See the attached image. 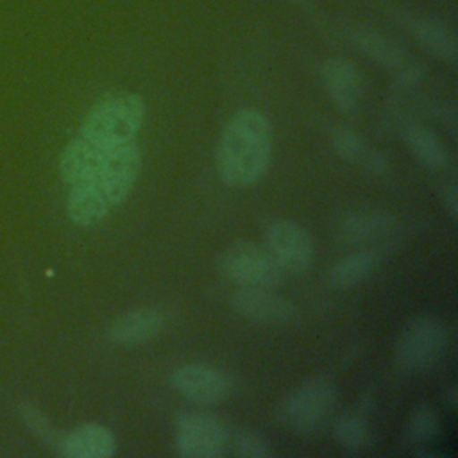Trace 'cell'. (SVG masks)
Returning <instances> with one entry per match:
<instances>
[{"instance_id": "ffe728a7", "label": "cell", "mask_w": 458, "mask_h": 458, "mask_svg": "<svg viewBox=\"0 0 458 458\" xmlns=\"http://www.w3.org/2000/svg\"><path fill=\"white\" fill-rule=\"evenodd\" d=\"M360 47L383 66H403V52L394 43H388L385 38L372 34L363 36L360 38Z\"/></svg>"}, {"instance_id": "e0dca14e", "label": "cell", "mask_w": 458, "mask_h": 458, "mask_svg": "<svg viewBox=\"0 0 458 458\" xmlns=\"http://www.w3.org/2000/svg\"><path fill=\"white\" fill-rule=\"evenodd\" d=\"M333 437L345 449H363L369 442V424L365 417L356 411L344 413L333 424Z\"/></svg>"}, {"instance_id": "44dd1931", "label": "cell", "mask_w": 458, "mask_h": 458, "mask_svg": "<svg viewBox=\"0 0 458 458\" xmlns=\"http://www.w3.org/2000/svg\"><path fill=\"white\" fill-rule=\"evenodd\" d=\"M333 147L342 159L351 163H367L370 157L365 143L349 129H338L333 134Z\"/></svg>"}, {"instance_id": "d6986e66", "label": "cell", "mask_w": 458, "mask_h": 458, "mask_svg": "<svg viewBox=\"0 0 458 458\" xmlns=\"http://www.w3.org/2000/svg\"><path fill=\"white\" fill-rule=\"evenodd\" d=\"M440 424L438 417L433 408L429 406H419L410 415V420L406 424V437L410 442H429L438 435Z\"/></svg>"}, {"instance_id": "7402d4cb", "label": "cell", "mask_w": 458, "mask_h": 458, "mask_svg": "<svg viewBox=\"0 0 458 458\" xmlns=\"http://www.w3.org/2000/svg\"><path fill=\"white\" fill-rule=\"evenodd\" d=\"M231 449L234 456L240 458H267L270 456L268 444L265 438L254 431L242 429L231 438Z\"/></svg>"}, {"instance_id": "5bb4252c", "label": "cell", "mask_w": 458, "mask_h": 458, "mask_svg": "<svg viewBox=\"0 0 458 458\" xmlns=\"http://www.w3.org/2000/svg\"><path fill=\"white\" fill-rule=\"evenodd\" d=\"M399 222L394 215L381 211L351 213L340 224V234L351 243H370L395 233Z\"/></svg>"}, {"instance_id": "9a60e30c", "label": "cell", "mask_w": 458, "mask_h": 458, "mask_svg": "<svg viewBox=\"0 0 458 458\" xmlns=\"http://www.w3.org/2000/svg\"><path fill=\"white\" fill-rule=\"evenodd\" d=\"M381 263L377 249H361L340 258L327 270V284L335 290L351 288L363 283Z\"/></svg>"}, {"instance_id": "2e32d148", "label": "cell", "mask_w": 458, "mask_h": 458, "mask_svg": "<svg viewBox=\"0 0 458 458\" xmlns=\"http://www.w3.org/2000/svg\"><path fill=\"white\" fill-rule=\"evenodd\" d=\"M403 136L411 154L428 168L445 170L449 166L451 157L447 148L429 129L422 125H408Z\"/></svg>"}, {"instance_id": "4fadbf2b", "label": "cell", "mask_w": 458, "mask_h": 458, "mask_svg": "<svg viewBox=\"0 0 458 458\" xmlns=\"http://www.w3.org/2000/svg\"><path fill=\"white\" fill-rule=\"evenodd\" d=\"M322 81L338 109L351 111L358 106L363 93V82L360 72L349 61L327 59L322 64Z\"/></svg>"}, {"instance_id": "8992f818", "label": "cell", "mask_w": 458, "mask_h": 458, "mask_svg": "<svg viewBox=\"0 0 458 458\" xmlns=\"http://www.w3.org/2000/svg\"><path fill=\"white\" fill-rule=\"evenodd\" d=\"M175 454L181 458H220L229 445L222 420L206 411H182L174 420Z\"/></svg>"}, {"instance_id": "603a6c76", "label": "cell", "mask_w": 458, "mask_h": 458, "mask_svg": "<svg viewBox=\"0 0 458 458\" xmlns=\"http://www.w3.org/2000/svg\"><path fill=\"white\" fill-rule=\"evenodd\" d=\"M20 410H21V417H23V420L27 422V426H29L43 442H47L48 445H50V444H54V445L59 444V438L55 437V431L52 429L48 419H47L38 408H34L32 404H23Z\"/></svg>"}, {"instance_id": "3957f363", "label": "cell", "mask_w": 458, "mask_h": 458, "mask_svg": "<svg viewBox=\"0 0 458 458\" xmlns=\"http://www.w3.org/2000/svg\"><path fill=\"white\" fill-rule=\"evenodd\" d=\"M272 152V134L267 118L256 109L238 111L224 127L215 163L220 179L234 188L258 182Z\"/></svg>"}, {"instance_id": "ac0fdd59", "label": "cell", "mask_w": 458, "mask_h": 458, "mask_svg": "<svg viewBox=\"0 0 458 458\" xmlns=\"http://www.w3.org/2000/svg\"><path fill=\"white\" fill-rule=\"evenodd\" d=\"M415 36L420 41V45L433 54L437 59L442 61H454L456 57V45L451 34L445 30V27L435 25L431 21H422L417 23L415 27Z\"/></svg>"}, {"instance_id": "30bf717a", "label": "cell", "mask_w": 458, "mask_h": 458, "mask_svg": "<svg viewBox=\"0 0 458 458\" xmlns=\"http://www.w3.org/2000/svg\"><path fill=\"white\" fill-rule=\"evenodd\" d=\"M231 308L245 318L261 324H288L295 317V306L263 286H238L229 295Z\"/></svg>"}, {"instance_id": "8fae6325", "label": "cell", "mask_w": 458, "mask_h": 458, "mask_svg": "<svg viewBox=\"0 0 458 458\" xmlns=\"http://www.w3.org/2000/svg\"><path fill=\"white\" fill-rule=\"evenodd\" d=\"M165 326L161 310L141 306L122 313L107 327V338L116 347H136L152 340Z\"/></svg>"}, {"instance_id": "ba28073f", "label": "cell", "mask_w": 458, "mask_h": 458, "mask_svg": "<svg viewBox=\"0 0 458 458\" xmlns=\"http://www.w3.org/2000/svg\"><path fill=\"white\" fill-rule=\"evenodd\" d=\"M265 247L283 272L302 274L313 259V242L308 231L292 220H274L265 229Z\"/></svg>"}, {"instance_id": "9c48e42d", "label": "cell", "mask_w": 458, "mask_h": 458, "mask_svg": "<svg viewBox=\"0 0 458 458\" xmlns=\"http://www.w3.org/2000/svg\"><path fill=\"white\" fill-rule=\"evenodd\" d=\"M172 388L197 404H218L231 395L233 383L220 370L204 363L177 367L170 376Z\"/></svg>"}, {"instance_id": "cb8c5ba5", "label": "cell", "mask_w": 458, "mask_h": 458, "mask_svg": "<svg viewBox=\"0 0 458 458\" xmlns=\"http://www.w3.org/2000/svg\"><path fill=\"white\" fill-rule=\"evenodd\" d=\"M442 202H444V208L447 209L449 216L456 220V216H458V190H456L454 182H449L444 186Z\"/></svg>"}, {"instance_id": "5b68a950", "label": "cell", "mask_w": 458, "mask_h": 458, "mask_svg": "<svg viewBox=\"0 0 458 458\" xmlns=\"http://www.w3.org/2000/svg\"><path fill=\"white\" fill-rule=\"evenodd\" d=\"M336 404L335 385L322 376L301 383L283 403V422L297 431L310 433L324 424Z\"/></svg>"}, {"instance_id": "52a82bcc", "label": "cell", "mask_w": 458, "mask_h": 458, "mask_svg": "<svg viewBox=\"0 0 458 458\" xmlns=\"http://www.w3.org/2000/svg\"><path fill=\"white\" fill-rule=\"evenodd\" d=\"M220 272L238 286L274 288L283 279V270L267 247L252 242L231 245L220 258Z\"/></svg>"}, {"instance_id": "7c38bea8", "label": "cell", "mask_w": 458, "mask_h": 458, "mask_svg": "<svg viewBox=\"0 0 458 458\" xmlns=\"http://www.w3.org/2000/svg\"><path fill=\"white\" fill-rule=\"evenodd\" d=\"M57 451L66 458H111L116 453V438L106 426L82 424L59 438Z\"/></svg>"}, {"instance_id": "6da1fadb", "label": "cell", "mask_w": 458, "mask_h": 458, "mask_svg": "<svg viewBox=\"0 0 458 458\" xmlns=\"http://www.w3.org/2000/svg\"><path fill=\"white\" fill-rule=\"evenodd\" d=\"M145 118V102L136 93L98 100L82 120L77 136L59 157V175L75 184L95 172L113 152L134 141Z\"/></svg>"}, {"instance_id": "277c9868", "label": "cell", "mask_w": 458, "mask_h": 458, "mask_svg": "<svg viewBox=\"0 0 458 458\" xmlns=\"http://www.w3.org/2000/svg\"><path fill=\"white\" fill-rule=\"evenodd\" d=\"M451 329L431 315L413 317L399 333L395 360L406 370H429L449 351Z\"/></svg>"}, {"instance_id": "7a4b0ae2", "label": "cell", "mask_w": 458, "mask_h": 458, "mask_svg": "<svg viewBox=\"0 0 458 458\" xmlns=\"http://www.w3.org/2000/svg\"><path fill=\"white\" fill-rule=\"evenodd\" d=\"M141 168L136 141L113 152L95 172L70 184L66 213L75 225H95L104 220L132 190Z\"/></svg>"}]
</instances>
